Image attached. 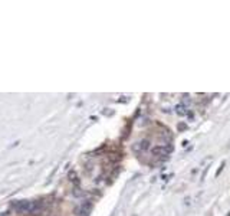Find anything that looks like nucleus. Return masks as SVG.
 <instances>
[{"label":"nucleus","instance_id":"1","mask_svg":"<svg viewBox=\"0 0 230 216\" xmlns=\"http://www.w3.org/2000/svg\"><path fill=\"white\" fill-rule=\"evenodd\" d=\"M171 150H173L171 145H155L151 148V153L154 156H167Z\"/></svg>","mask_w":230,"mask_h":216},{"label":"nucleus","instance_id":"2","mask_svg":"<svg viewBox=\"0 0 230 216\" xmlns=\"http://www.w3.org/2000/svg\"><path fill=\"white\" fill-rule=\"evenodd\" d=\"M30 210V202L27 200H22V202H17L16 203V212L17 213H26Z\"/></svg>","mask_w":230,"mask_h":216},{"label":"nucleus","instance_id":"3","mask_svg":"<svg viewBox=\"0 0 230 216\" xmlns=\"http://www.w3.org/2000/svg\"><path fill=\"white\" fill-rule=\"evenodd\" d=\"M40 210H42V203L40 202H32L30 203V213H33V215H38V213H40Z\"/></svg>","mask_w":230,"mask_h":216},{"label":"nucleus","instance_id":"4","mask_svg":"<svg viewBox=\"0 0 230 216\" xmlns=\"http://www.w3.org/2000/svg\"><path fill=\"white\" fill-rule=\"evenodd\" d=\"M81 209L84 210V212H86V213H89L92 210V202H85L82 206H81Z\"/></svg>","mask_w":230,"mask_h":216},{"label":"nucleus","instance_id":"5","mask_svg":"<svg viewBox=\"0 0 230 216\" xmlns=\"http://www.w3.org/2000/svg\"><path fill=\"white\" fill-rule=\"evenodd\" d=\"M176 113L178 114V115H184L187 111H185V107H184L183 104H178V105H176Z\"/></svg>","mask_w":230,"mask_h":216},{"label":"nucleus","instance_id":"6","mask_svg":"<svg viewBox=\"0 0 230 216\" xmlns=\"http://www.w3.org/2000/svg\"><path fill=\"white\" fill-rule=\"evenodd\" d=\"M148 145H150V141H148V140H142V141L139 143L141 150H147V148H148Z\"/></svg>","mask_w":230,"mask_h":216},{"label":"nucleus","instance_id":"7","mask_svg":"<svg viewBox=\"0 0 230 216\" xmlns=\"http://www.w3.org/2000/svg\"><path fill=\"white\" fill-rule=\"evenodd\" d=\"M69 179H70L72 182H76V179H78V177H76V173H75V171H70V173H69Z\"/></svg>","mask_w":230,"mask_h":216},{"label":"nucleus","instance_id":"8","mask_svg":"<svg viewBox=\"0 0 230 216\" xmlns=\"http://www.w3.org/2000/svg\"><path fill=\"white\" fill-rule=\"evenodd\" d=\"M224 164H226V163H224V161H223V163H222V164H220V167H219V170H217V171H216V176H219V174H220V171H222V170H223V167H224Z\"/></svg>","mask_w":230,"mask_h":216},{"label":"nucleus","instance_id":"9","mask_svg":"<svg viewBox=\"0 0 230 216\" xmlns=\"http://www.w3.org/2000/svg\"><path fill=\"white\" fill-rule=\"evenodd\" d=\"M178 128H180V130H184V128H187V125H185V124H180Z\"/></svg>","mask_w":230,"mask_h":216},{"label":"nucleus","instance_id":"10","mask_svg":"<svg viewBox=\"0 0 230 216\" xmlns=\"http://www.w3.org/2000/svg\"><path fill=\"white\" fill-rule=\"evenodd\" d=\"M0 216H7V215H6V213H1V215H0Z\"/></svg>","mask_w":230,"mask_h":216}]
</instances>
